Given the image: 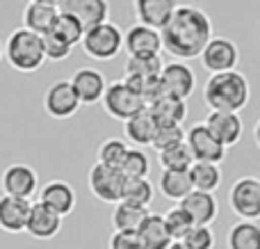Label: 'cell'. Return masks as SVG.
Instances as JSON below:
<instances>
[{
    "instance_id": "e575fe53",
    "label": "cell",
    "mask_w": 260,
    "mask_h": 249,
    "mask_svg": "<svg viewBox=\"0 0 260 249\" xmlns=\"http://www.w3.org/2000/svg\"><path fill=\"white\" fill-rule=\"evenodd\" d=\"M165 222H167V229H169V233H171L174 240H183V238L189 233V229L194 227V220L189 217V213L180 204H176L174 208L167 210Z\"/></svg>"
},
{
    "instance_id": "7a4b0ae2",
    "label": "cell",
    "mask_w": 260,
    "mask_h": 249,
    "mask_svg": "<svg viewBox=\"0 0 260 249\" xmlns=\"http://www.w3.org/2000/svg\"><path fill=\"white\" fill-rule=\"evenodd\" d=\"M249 99H251V85L247 76L238 69L210 73V78L203 85V103L210 110L240 112L249 105Z\"/></svg>"
},
{
    "instance_id": "7bdbcfd3",
    "label": "cell",
    "mask_w": 260,
    "mask_h": 249,
    "mask_svg": "<svg viewBox=\"0 0 260 249\" xmlns=\"http://www.w3.org/2000/svg\"><path fill=\"white\" fill-rule=\"evenodd\" d=\"M39 3H50V5H57V7H59V5H62V0H39Z\"/></svg>"
},
{
    "instance_id": "ee69618b",
    "label": "cell",
    "mask_w": 260,
    "mask_h": 249,
    "mask_svg": "<svg viewBox=\"0 0 260 249\" xmlns=\"http://www.w3.org/2000/svg\"><path fill=\"white\" fill-rule=\"evenodd\" d=\"M3 57H5V44L0 41V62H3Z\"/></svg>"
},
{
    "instance_id": "60d3db41",
    "label": "cell",
    "mask_w": 260,
    "mask_h": 249,
    "mask_svg": "<svg viewBox=\"0 0 260 249\" xmlns=\"http://www.w3.org/2000/svg\"><path fill=\"white\" fill-rule=\"evenodd\" d=\"M253 142H256V146L260 149V119L256 121V126H253Z\"/></svg>"
},
{
    "instance_id": "d590c367",
    "label": "cell",
    "mask_w": 260,
    "mask_h": 249,
    "mask_svg": "<svg viewBox=\"0 0 260 249\" xmlns=\"http://www.w3.org/2000/svg\"><path fill=\"white\" fill-rule=\"evenodd\" d=\"M119 169H121L128 178H148V172H151V158H148V153H144L142 146H137V149L128 151L126 160H123V165Z\"/></svg>"
},
{
    "instance_id": "f546056e",
    "label": "cell",
    "mask_w": 260,
    "mask_h": 249,
    "mask_svg": "<svg viewBox=\"0 0 260 249\" xmlns=\"http://www.w3.org/2000/svg\"><path fill=\"white\" fill-rule=\"evenodd\" d=\"M162 62L160 55H128L126 59V76L133 78H155L162 76Z\"/></svg>"
},
{
    "instance_id": "30bf717a",
    "label": "cell",
    "mask_w": 260,
    "mask_h": 249,
    "mask_svg": "<svg viewBox=\"0 0 260 249\" xmlns=\"http://www.w3.org/2000/svg\"><path fill=\"white\" fill-rule=\"evenodd\" d=\"M0 188H3V195L32 199L39 192V176H37L35 167H30V165L14 163L5 167L3 176H0Z\"/></svg>"
},
{
    "instance_id": "9a60e30c",
    "label": "cell",
    "mask_w": 260,
    "mask_h": 249,
    "mask_svg": "<svg viewBox=\"0 0 260 249\" xmlns=\"http://www.w3.org/2000/svg\"><path fill=\"white\" fill-rule=\"evenodd\" d=\"M32 201L23 199V197L3 195L0 197V229L5 233H23L27 227V217H30Z\"/></svg>"
},
{
    "instance_id": "603a6c76",
    "label": "cell",
    "mask_w": 260,
    "mask_h": 249,
    "mask_svg": "<svg viewBox=\"0 0 260 249\" xmlns=\"http://www.w3.org/2000/svg\"><path fill=\"white\" fill-rule=\"evenodd\" d=\"M157 188H160V195L165 199L180 204L194 190V183L189 176V169H162Z\"/></svg>"
},
{
    "instance_id": "44dd1931",
    "label": "cell",
    "mask_w": 260,
    "mask_h": 249,
    "mask_svg": "<svg viewBox=\"0 0 260 249\" xmlns=\"http://www.w3.org/2000/svg\"><path fill=\"white\" fill-rule=\"evenodd\" d=\"M180 206L189 213L194 224H212L217 220V215H219V201H217L215 192L192 190L180 201Z\"/></svg>"
},
{
    "instance_id": "83f0119b",
    "label": "cell",
    "mask_w": 260,
    "mask_h": 249,
    "mask_svg": "<svg viewBox=\"0 0 260 249\" xmlns=\"http://www.w3.org/2000/svg\"><path fill=\"white\" fill-rule=\"evenodd\" d=\"M229 249H260V224L256 220H240L229 229Z\"/></svg>"
},
{
    "instance_id": "836d02e7",
    "label": "cell",
    "mask_w": 260,
    "mask_h": 249,
    "mask_svg": "<svg viewBox=\"0 0 260 249\" xmlns=\"http://www.w3.org/2000/svg\"><path fill=\"white\" fill-rule=\"evenodd\" d=\"M187 142V131L183 128V123H157L155 137H153V149L162 151L169 146L183 144Z\"/></svg>"
},
{
    "instance_id": "d4e9b609",
    "label": "cell",
    "mask_w": 260,
    "mask_h": 249,
    "mask_svg": "<svg viewBox=\"0 0 260 249\" xmlns=\"http://www.w3.org/2000/svg\"><path fill=\"white\" fill-rule=\"evenodd\" d=\"M151 215V208L135 201L121 199L119 204H114L112 210V227L114 231H139L142 222Z\"/></svg>"
},
{
    "instance_id": "74e56055",
    "label": "cell",
    "mask_w": 260,
    "mask_h": 249,
    "mask_svg": "<svg viewBox=\"0 0 260 249\" xmlns=\"http://www.w3.org/2000/svg\"><path fill=\"white\" fill-rule=\"evenodd\" d=\"M183 242L189 249H215V231L210 229V224H194L189 229V233L183 238Z\"/></svg>"
},
{
    "instance_id": "d6a6232c",
    "label": "cell",
    "mask_w": 260,
    "mask_h": 249,
    "mask_svg": "<svg viewBox=\"0 0 260 249\" xmlns=\"http://www.w3.org/2000/svg\"><path fill=\"white\" fill-rule=\"evenodd\" d=\"M128 151H130V146L123 140L110 137V140L101 142L99 151H96V158H99V163L110 165V167H121L126 155H128Z\"/></svg>"
},
{
    "instance_id": "5b68a950",
    "label": "cell",
    "mask_w": 260,
    "mask_h": 249,
    "mask_svg": "<svg viewBox=\"0 0 260 249\" xmlns=\"http://www.w3.org/2000/svg\"><path fill=\"white\" fill-rule=\"evenodd\" d=\"M91 195L103 204H119L126 197V188H128V176L121 172L119 167H110L96 160V165L89 169L87 176Z\"/></svg>"
},
{
    "instance_id": "1f68e13d",
    "label": "cell",
    "mask_w": 260,
    "mask_h": 249,
    "mask_svg": "<svg viewBox=\"0 0 260 249\" xmlns=\"http://www.w3.org/2000/svg\"><path fill=\"white\" fill-rule=\"evenodd\" d=\"M57 37H62L64 41H69L71 46L76 44H82V39H85V32L87 27L80 23V18H76L73 14H67V12H59L57 21H55L53 30Z\"/></svg>"
},
{
    "instance_id": "f35d334b",
    "label": "cell",
    "mask_w": 260,
    "mask_h": 249,
    "mask_svg": "<svg viewBox=\"0 0 260 249\" xmlns=\"http://www.w3.org/2000/svg\"><path fill=\"white\" fill-rule=\"evenodd\" d=\"M44 46H46V57L50 62H64V59L71 57L73 46L69 41H64L62 37H57L55 32H48L44 35Z\"/></svg>"
},
{
    "instance_id": "8992f818",
    "label": "cell",
    "mask_w": 260,
    "mask_h": 249,
    "mask_svg": "<svg viewBox=\"0 0 260 249\" xmlns=\"http://www.w3.org/2000/svg\"><path fill=\"white\" fill-rule=\"evenodd\" d=\"M101 103H103V110L110 119L123 121V123H126L133 114H137L139 110L146 108V101L142 99V94L135 91L126 80L110 82Z\"/></svg>"
},
{
    "instance_id": "ab89813d",
    "label": "cell",
    "mask_w": 260,
    "mask_h": 249,
    "mask_svg": "<svg viewBox=\"0 0 260 249\" xmlns=\"http://www.w3.org/2000/svg\"><path fill=\"white\" fill-rule=\"evenodd\" d=\"M108 249H146L137 231H114L108 240Z\"/></svg>"
},
{
    "instance_id": "b9f144b4",
    "label": "cell",
    "mask_w": 260,
    "mask_h": 249,
    "mask_svg": "<svg viewBox=\"0 0 260 249\" xmlns=\"http://www.w3.org/2000/svg\"><path fill=\"white\" fill-rule=\"evenodd\" d=\"M167 249H189L187 245H185V242L183 240H174V242H171V245L169 247H167Z\"/></svg>"
},
{
    "instance_id": "e0dca14e",
    "label": "cell",
    "mask_w": 260,
    "mask_h": 249,
    "mask_svg": "<svg viewBox=\"0 0 260 249\" xmlns=\"http://www.w3.org/2000/svg\"><path fill=\"white\" fill-rule=\"evenodd\" d=\"M206 123L224 146H235L244 135V123L240 112H226V110H210Z\"/></svg>"
},
{
    "instance_id": "7c38bea8",
    "label": "cell",
    "mask_w": 260,
    "mask_h": 249,
    "mask_svg": "<svg viewBox=\"0 0 260 249\" xmlns=\"http://www.w3.org/2000/svg\"><path fill=\"white\" fill-rule=\"evenodd\" d=\"M62 215L55 213L50 206H46L44 201H32L30 217H27L25 233L32 236L35 240H53L59 231H62Z\"/></svg>"
},
{
    "instance_id": "ffe728a7",
    "label": "cell",
    "mask_w": 260,
    "mask_h": 249,
    "mask_svg": "<svg viewBox=\"0 0 260 249\" xmlns=\"http://www.w3.org/2000/svg\"><path fill=\"white\" fill-rule=\"evenodd\" d=\"M59 12L73 14L80 18V23L89 30V27L99 25V23L108 21L110 16V0H62Z\"/></svg>"
},
{
    "instance_id": "4dcf8cb0",
    "label": "cell",
    "mask_w": 260,
    "mask_h": 249,
    "mask_svg": "<svg viewBox=\"0 0 260 249\" xmlns=\"http://www.w3.org/2000/svg\"><path fill=\"white\" fill-rule=\"evenodd\" d=\"M157 163H160L162 169H189L197 163V158H194L187 142H183V144L157 151Z\"/></svg>"
},
{
    "instance_id": "484cf974",
    "label": "cell",
    "mask_w": 260,
    "mask_h": 249,
    "mask_svg": "<svg viewBox=\"0 0 260 249\" xmlns=\"http://www.w3.org/2000/svg\"><path fill=\"white\" fill-rule=\"evenodd\" d=\"M137 233H139V238H142V242H144L146 249H167L171 242H174L169 229H167L165 215L151 213L142 222V227H139Z\"/></svg>"
},
{
    "instance_id": "8fae6325",
    "label": "cell",
    "mask_w": 260,
    "mask_h": 249,
    "mask_svg": "<svg viewBox=\"0 0 260 249\" xmlns=\"http://www.w3.org/2000/svg\"><path fill=\"white\" fill-rule=\"evenodd\" d=\"M187 144L192 149L194 158L197 160H203V163H217L221 165L226 158V149L219 142V137L208 128V123H194L192 128L187 131Z\"/></svg>"
},
{
    "instance_id": "3957f363",
    "label": "cell",
    "mask_w": 260,
    "mask_h": 249,
    "mask_svg": "<svg viewBox=\"0 0 260 249\" xmlns=\"http://www.w3.org/2000/svg\"><path fill=\"white\" fill-rule=\"evenodd\" d=\"M5 59L9 67L18 73H35L44 67L46 57V46L44 35L30 30V27H16L9 32L5 39Z\"/></svg>"
},
{
    "instance_id": "277c9868",
    "label": "cell",
    "mask_w": 260,
    "mask_h": 249,
    "mask_svg": "<svg viewBox=\"0 0 260 249\" xmlns=\"http://www.w3.org/2000/svg\"><path fill=\"white\" fill-rule=\"evenodd\" d=\"M123 41H126V32L117 23L103 21L85 32L80 48L87 57L96 59V62H110V59L119 57V53L123 50Z\"/></svg>"
},
{
    "instance_id": "2e32d148",
    "label": "cell",
    "mask_w": 260,
    "mask_h": 249,
    "mask_svg": "<svg viewBox=\"0 0 260 249\" xmlns=\"http://www.w3.org/2000/svg\"><path fill=\"white\" fill-rule=\"evenodd\" d=\"M71 82L76 87L78 96H80L82 105H94L103 101V94L108 89V80L105 76L94 67H80L73 71Z\"/></svg>"
},
{
    "instance_id": "52a82bcc",
    "label": "cell",
    "mask_w": 260,
    "mask_h": 249,
    "mask_svg": "<svg viewBox=\"0 0 260 249\" xmlns=\"http://www.w3.org/2000/svg\"><path fill=\"white\" fill-rule=\"evenodd\" d=\"M229 206L240 220H260V178L240 176L229 190Z\"/></svg>"
},
{
    "instance_id": "4316f807",
    "label": "cell",
    "mask_w": 260,
    "mask_h": 249,
    "mask_svg": "<svg viewBox=\"0 0 260 249\" xmlns=\"http://www.w3.org/2000/svg\"><path fill=\"white\" fill-rule=\"evenodd\" d=\"M148 108H151L153 117L157 119V123H183L187 119V99L165 94L157 101H153Z\"/></svg>"
},
{
    "instance_id": "cb8c5ba5",
    "label": "cell",
    "mask_w": 260,
    "mask_h": 249,
    "mask_svg": "<svg viewBox=\"0 0 260 249\" xmlns=\"http://www.w3.org/2000/svg\"><path fill=\"white\" fill-rule=\"evenodd\" d=\"M155 131H157V119L153 117L151 108H144L139 110L137 114L126 121V135L128 140L133 142L135 146H153V137H155Z\"/></svg>"
},
{
    "instance_id": "5bb4252c",
    "label": "cell",
    "mask_w": 260,
    "mask_h": 249,
    "mask_svg": "<svg viewBox=\"0 0 260 249\" xmlns=\"http://www.w3.org/2000/svg\"><path fill=\"white\" fill-rule=\"evenodd\" d=\"M162 82H165L167 94L178 96V99H189L197 89V76H194L192 67L185 59H176V62L165 64L162 69Z\"/></svg>"
},
{
    "instance_id": "ba28073f",
    "label": "cell",
    "mask_w": 260,
    "mask_h": 249,
    "mask_svg": "<svg viewBox=\"0 0 260 249\" xmlns=\"http://www.w3.org/2000/svg\"><path fill=\"white\" fill-rule=\"evenodd\" d=\"M82 101L78 96L76 87H73L71 78L69 80H57L46 89L44 94V110L50 119H57V121H64V119H71L73 114L80 110Z\"/></svg>"
},
{
    "instance_id": "4fadbf2b",
    "label": "cell",
    "mask_w": 260,
    "mask_h": 249,
    "mask_svg": "<svg viewBox=\"0 0 260 249\" xmlns=\"http://www.w3.org/2000/svg\"><path fill=\"white\" fill-rule=\"evenodd\" d=\"M123 50L128 55H160V50H165L162 30L144 25V23H135L126 30Z\"/></svg>"
},
{
    "instance_id": "7402d4cb",
    "label": "cell",
    "mask_w": 260,
    "mask_h": 249,
    "mask_svg": "<svg viewBox=\"0 0 260 249\" xmlns=\"http://www.w3.org/2000/svg\"><path fill=\"white\" fill-rule=\"evenodd\" d=\"M59 16V7L50 3H39V0H27L23 9V25L39 35H48L53 30L55 21Z\"/></svg>"
},
{
    "instance_id": "d6986e66",
    "label": "cell",
    "mask_w": 260,
    "mask_h": 249,
    "mask_svg": "<svg viewBox=\"0 0 260 249\" xmlns=\"http://www.w3.org/2000/svg\"><path fill=\"white\" fill-rule=\"evenodd\" d=\"M39 201H44L46 206L59 213L62 217H69V215L76 210L78 197L76 190H73L71 183L67 181H48L44 188H39Z\"/></svg>"
},
{
    "instance_id": "ac0fdd59",
    "label": "cell",
    "mask_w": 260,
    "mask_h": 249,
    "mask_svg": "<svg viewBox=\"0 0 260 249\" xmlns=\"http://www.w3.org/2000/svg\"><path fill=\"white\" fill-rule=\"evenodd\" d=\"M176 9H178V0H133V14L137 23L157 27V30H162L169 23Z\"/></svg>"
},
{
    "instance_id": "f1b7e54d",
    "label": "cell",
    "mask_w": 260,
    "mask_h": 249,
    "mask_svg": "<svg viewBox=\"0 0 260 249\" xmlns=\"http://www.w3.org/2000/svg\"><path fill=\"white\" fill-rule=\"evenodd\" d=\"M189 176H192L194 190H206V192H217L221 181H224L219 165L203 163V160H197V163L189 167Z\"/></svg>"
},
{
    "instance_id": "9c48e42d",
    "label": "cell",
    "mask_w": 260,
    "mask_h": 249,
    "mask_svg": "<svg viewBox=\"0 0 260 249\" xmlns=\"http://www.w3.org/2000/svg\"><path fill=\"white\" fill-rule=\"evenodd\" d=\"M240 48L229 37H212L201 53V64L208 73H221L238 69Z\"/></svg>"
},
{
    "instance_id": "8d00e7d4",
    "label": "cell",
    "mask_w": 260,
    "mask_h": 249,
    "mask_svg": "<svg viewBox=\"0 0 260 249\" xmlns=\"http://www.w3.org/2000/svg\"><path fill=\"white\" fill-rule=\"evenodd\" d=\"M123 199L142 204V206H151L153 199H155V188H153V183L148 178H128V188Z\"/></svg>"
},
{
    "instance_id": "6da1fadb",
    "label": "cell",
    "mask_w": 260,
    "mask_h": 249,
    "mask_svg": "<svg viewBox=\"0 0 260 249\" xmlns=\"http://www.w3.org/2000/svg\"><path fill=\"white\" fill-rule=\"evenodd\" d=\"M212 21L197 5H178L174 16L162 27L165 50L174 59L201 57L203 48L212 39Z\"/></svg>"
}]
</instances>
